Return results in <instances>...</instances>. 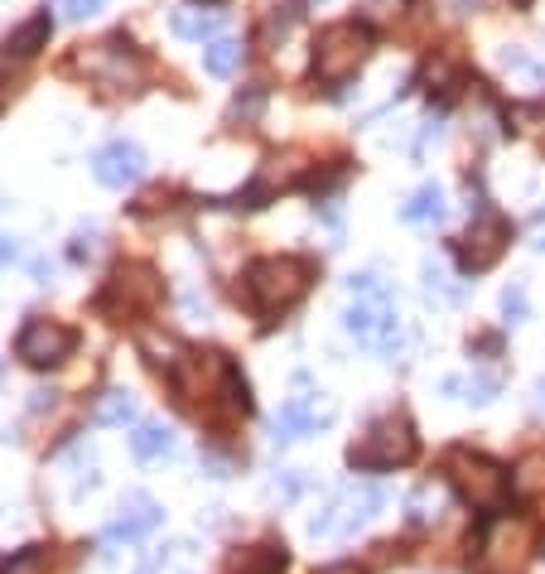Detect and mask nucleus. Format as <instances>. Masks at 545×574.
<instances>
[{
  "label": "nucleus",
  "instance_id": "nucleus-1",
  "mask_svg": "<svg viewBox=\"0 0 545 574\" xmlns=\"http://www.w3.org/2000/svg\"><path fill=\"white\" fill-rule=\"evenodd\" d=\"M314 280H319V266H314L309 256H261V261L247 266L241 290H247L251 309L271 319V314L295 309V304L314 290Z\"/></svg>",
  "mask_w": 545,
  "mask_h": 574
},
{
  "label": "nucleus",
  "instance_id": "nucleus-2",
  "mask_svg": "<svg viewBox=\"0 0 545 574\" xmlns=\"http://www.w3.org/2000/svg\"><path fill=\"white\" fill-rule=\"evenodd\" d=\"M348 309H343V328L357 338L362 348H377L396 362V348H401V319H396L391 290L377 285V275H353L348 280Z\"/></svg>",
  "mask_w": 545,
  "mask_h": 574
},
{
  "label": "nucleus",
  "instance_id": "nucleus-3",
  "mask_svg": "<svg viewBox=\"0 0 545 574\" xmlns=\"http://www.w3.org/2000/svg\"><path fill=\"white\" fill-rule=\"evenodd\" d=\"M164 304V280L155 266L145 261H121L106 285L92 295V309L112 324H140L145 314H155Z\"/></svg>",
  "mask_w": 545,
  "mask_h": 574
},
{
  "label": "nucleus",
  "instance_id": "nucleus-4",
  "mask_svg": "<svg viewBox=\"0 0 545 574\" xmlns=\"http://www.w3.org/2000/svg\"><path fill=\"white\" fill-rule=\"evenodd\" d=\"M372 44H377V40H372V30L362 20L323 24L319 40H314V82H323V88L348 82L372 58Z\"/></svg>",
  "mask_w": 545,
  "mask_h": 574
},
{
  "label": "nucleus",
  "instance_id": "nucleus-5",
  "mask_svg": "<svg viewBox=\"0 0 545 574\" xmlns=\"http://www.w3.org/2000/svg\"><path fill=\"white\" fill-rule=\"evenodd\" d=\"M68 68L88 72L92 82H102V88H112V92H140V82H145V54L126 34H106V40L78 48Z\"/></svg>",
  "mask_w": 545,
  "mask_h": 574
},
{
  "label": "nucleus",
  "instance_id": "nucleus-6",
  "mask_svg": "<svg viewBox=\"0 0 545 574\" xmlns=\"http://www.w3.org/2000/svg\"><path fill=\"white\" fill-rule=\"evenodd\" d=\"M444 479L478 511H498L507 503V493H512V479H507L502 463L488 454H474V449H450L444 454Z\"/></svg>",
  "mask_w": 545,
  "mask_h": 574
},
{
  "label": "nucleus",
  "instance_id": "nucleus-7",
  "mask_svg": "<svg viewBox=\"0 0 545 574\" xmlns=\"http://www.w3.org/2000/svg\"><path fill=\"white\" fill-rule=\"evenodd\" d=\"M416 449H420L416 425H410L406 415H382V420H372L357 444L348 449V463H353L357 473H386V469H396V463L416 459Z\"/></svg>",
  "mask_w": 545,
  "mask_h": 574
},
{
  "label": "nucleus",
  "instance_id": "nucleus-8",
  "mask_svg": "<svg viewBox=\"0 0 545 574\" xmlns=\"http://www.w3.org/2000/svg\"><path fill=\"white\" fill-rule=\"evenodd\" d=\"M382 503H386V493H382L377 483H353V487H343V493H338L333 503L309 521V536H314V541H319V536H338V541H343V536H353L357 527H367V521L377 517Z\"/></svg>",
  "mask_w": 545,
  "mask_h": 574
},
{
  "label": "nucleus",
  "instance_id": "nucleus-9",
  "mask_svg": "<svg viewBox=\"0 0 545 574\" xmlns=\"http://www.w3.org/2000/svg\"><path fill=\"white\" fill-rule=\"evenodd\" d=\"M72 348H78V328H68L58 319H30L15 338V358L34 372L64 368V362L72 358Z\"/></svg>",
  "mask_w": 545,
  "mask_h": 574
},
{
  "label": "nucleus",
  "instance_id": "nucleus-10",
  "mask_svg": "<svg viewBox=\"0 0 545 574\" xmlns=\"http://www.w3.org/2000/svg\"><path fill=\"white\" fill-rule=\"evenodd\" d=\"M507 241H512V223H507L498 207L482 203L474 213V223H468V232H464V241H458V266H464L468 275H482L488 266H498Z\"/></svg>",
  "mask_w": 545,
  "mask_h": 574
},
{
  "label": "nucleus",
  "instance_id": "nucleus-11",
  "mask_svg": "<svg viewBox=\"0 0 545 574\" xmlns=\"http://www.w3.org/2000/svg\"><path fill=\"white\" fill-rule=\"evenodd\" d=\"M92 175H96V184H106V189H126V184H136V179L145 175V155H140V145H130V140H112V145H102V150L92 155Z\"/></svg>",
  "mask_w": 545,
  "mask_h": 574
},
{
  "label": "nucleus",
  "instance_id": "nucleus-12",
  "mask_svg": "<svg viewBox=\"0 0 545 574\" xmlns=\"http://www.w3.org/2000/svg\"><path fill=\"white\" fill-rule=\"evenodd\" d=\"M329 420H333V410L323 406L319 396H295V401H289V406L281 410V420H275V444H289V439H299V435L323 430Z\"/></svg>",
  "mask_w": 545,
  "mask_h": 574
},
{
  "label": "nucleus",
  "instance_id": "nucleus-13",
  "mask_svg": "<svg viewBox=\"0 0 545 574\" xmlns=\"http://www.w3.org/2000/svg\"><path fill=\"white\" fill-rule=\"evenodd\" d=\"M160 521H164L160 503H150L145 493H130L126 503H121V517L106 527V541H140V536H150Z\"/></svg>",
  "mask_w": 545,
  "mask_h": 574
},
{
  "label": "nucleus",
  "instance_id": "nucleus-14",
  "mask_svg": "<svg viewBox=\"0 0 545 574\" xmlns=\"http://www.w3.org/2000/svg\"><path fill=\"white\" fill-rule=\"evenodd\" d=\"M48 34H54V15H48V10H39V15H30V20H24L20 30L5 40V58H15V64L34 58L39 48H48Z\"/></svg>",
  "mask_w": 545,
  "mask_h": 574
},
{
  "label": "nucleus",
  "instance_id": "nucleus-15",
  "mask_svg": "<svg viewBox=\"0 0 545 574\" xmlns=\"http://www.w3.org/2000/svg\"><path fill=\"white\" fill-rule=\"evenodd\" d=\"M92 420L96 425H126V420H136V396H130L126 386H106L102 396L92 401Z\"/></svg>",
  "mask_w": 545,
  "mask_h": 574
},
{
  "label": "nucleus",
  "instance_id": "nucleus-16",
  "mask_svg": "<svg viewBox=\"0 0 545 574\" xmlns=\"http://www.w3.org/2000/svg\"><path fill=\"white\" fill-rule=\"evenodd\" d=\"M130 454H136L140 463L169 459L174 454V430H169V425H140V430L130 435Z\"/></svg>",
  "mask_w": 545,
  "mask_h": 574
},
{
  "label": "nucleus",
  "instance_id": "nucleus-17",
  "mask_svg": "<svg viewBox=\"0 0 545 574\" xmlns=\"http://www.w3.org/2000/svg\"><path fill=\"white\" fill-rule=\"evenodd\" d=\"M169 30H174L179 40H213V34L223 30V10H208V15H203V10H174V15H169Z\"/></svg>",
  "mask_w": 545,
  "mask_h": 574
},
{
  "label": "nucleus",
  "instance_id": "nucleus-18",
  "mask_svg": "<svg viewBox=\"0 0 545 574\" xmlns=\"http://www.w3.org/2000/svg\"><path fill=\"white\" fill-rule=\"evenodd\" d=\"M440 217H444V193H440V184L416 189V193H410V203L401 207V223H410V227L440 223Z\"/></svg>",
  "mask_w": 545,
  "mask_h": 574
},
{
  "label": "nucleus",
  "instance_id": "nucleus-19",
  "mask_svg": "<svg viewBox=\"0 0 545 574\" xmlns=\"http://www.w3.org/2000/svg\"><path fill=\"white\" fill-rule=\"evenodd\" d=\"M237 574H285V545H275V541L251 545V551L237 560Z\"/></svg>",
  "mask_w": 545,
  "mask_h": 574
},
{
  "label": "nucleus",
  "instance_id": "nucleus-20",
  "mask_svg": "<svg viewBox=\"0 0 545 574\" xmlns=\"http://www.w3.org/2000/svg\"><path fill=\"white\" fill-rule=\"evenodd\" d=\"M54 555L48 545H24V551H10V560H0V574H48Z\"/></svg>",
  "mask_w": 545,
  "mask_h": 574
},
{
  "label": "nucleus",
  "instance_id": "nucleus-21",
  "mask_svg": "<svg viewBox=\"0 0 545 574\" xmlns=\"http://www.w3.org/2000/svg\"><path fill=\"white\" fill-rule=\"evenodd\" d=\"M241 64V44L237 40H213L208 48H203V68L213 72V78H227V72H237Z\"/></svg>",
  "mask_w": 545,
  "mask_h": 574
},
{
  "label": "nucleus",
  "instance_id": "nucleus-22",
  "mask_svg": "<svg viewBox=\"0 0 545 574\" xmlns=\"http://www.w3.org/2000/svg\"><path fill=\"white\" fill-rule=\"evenodd\" d=\"M299 15H305V0H275L271 5V20H265V40H285L289 30L299 24Z\"/></svg>",
  "mask_w": 545,
  "mask_h": 574
},
{
  "label": "nucleus",
  "instance_id": "nucleus-23",
  "mask_svg": "<svg viewBox=\"0 0 545 574\" xmlns=\"http://www.w3.org/2000/svg\"><path fill=\"white\" fill-rule=\"evenodd\" d=\"M261 106H265V88H247L232 106H227V126H237V121L241 126H251V121L261 116Z\"/></svg>",
  "mask_w": 545,
  "mask_h": 574
},
{
  "label": "nucleus",
  "instance_id": "nucleus-24",
  "mask_svg": "<svg viewBox=\"0 0 545 574\" xmlns=\"http://www.w3.org/2000/svg\"><path fill=\"white\" fill-rule=\"evenodd\" d=\"M454 396V391H464L458 401H474V406H488L492 401V391H498V376H464V382H450L444 386Z\"/></svg>",
  "mask_w": 545,
  "mask_h": 574
},
{
  "label": "nucleus",
  "instance_id": "nucleus-25",
  "mask_svg": "<svg viewBox=\"0 0 545 574\" xmlns=\"http://www.w3.org/2000/svg\"><path fill=\"white\" fill-rule=\"evenodd\" d=\"M545 487V454H531L512 479V493H541Z\"/></svg>",
  "mask_w": 545,
  "mask_h": 574
},
{
  "label": "nucleus",
  "instance_id": "nucleus-26",
  "mask_svg": "<svg viewBox=\"0 0 545 574\" xmlns=\"http://www.w3.org/2000/svg\"><path fill=\"white\" fill-rule=\"evenodd\" d=\"M425 295H430L434 304H458V295H464V290L450 285V275H444V271L425 266Z\"/></svg>",
  "mask_w": 545,
  "mask_h": 574
},
{
  "label": "nucleus",
  "instance_id": "nucleus-27",
  "mask_svg": "<svg viewBox=\"0 0 545 574\" xmlns=\"http://www.w3.org/2000/svg\"><path fill=\"white\" fill-rule=\"evenodd\" d=\"M502 314H507L512 324H522V319H526V290H522V285H512V290L502 295Z\"/></svg>",
  "mask_w": 545,
  "mask_h": 574
},
{
  "label": "nucleus",
  "instance_id": "nucleus-28",
  "mask_svg": "<svg viewBox=\"0 0 545 574\" xmlns=\"http://www.w3.org/2000/svg\"><path fill=\"white\" fill-rule=\"evenodd\" d=\"M106 0H64V20H92Z\"/></svg>",
  "mask_w": 545,
  "mask_h": 574
},
{
  "label": "nucleus",
  "instance_id": "nucleus-29",
  "mask_svg": "<svg viewBox=\"0 0 545 574\" xmlns=\"http://www.w3.org/2000/svg\"><path fill=\"white\" fill-rule=\"evenodd\" d=\"M319 574H362V570H357V565H348V560H343V565H323Z\"/></svg>",
  "mask_w": 545,
  "mask_h": 574
},
{
  "label": "nucleus",
  "instance_id": "nucleus-30",
  "mask_svg": "<svg viewBox=\"0 0 545 574\" xmlns=\"http://www.w3.org/2000/svg\"><path fill=\"white\" fill-rule=\"evenodd\" d=\"M536 401H541V410H545V382L536 386Z\"/></svg>",
  "mask_w": 545,
  "mask_h": 574
},
{
  "label": "nucleus",
  "instance_id": "nucleus-31",
  "mask_svg": "<svg viewBox=\"0 0 545 574\" xmlns=\"http://www.w3.org/2000/svg\"><path fill=\"white\" fill-rule=\"evenodd\" d=\"M193 5H223V0H193Z\"/></svg>",
  "mask_w": 545,
  "mask_h": 574
},
{
  "label": "nucleus",
  "instance_id": "nucleus-32",
  "mask_svg": "<svg viewBox=\"0 0 545 574\" xmlns=\"http://www.w3.org/2000/svg\"><path fill=\"white\" fill-rule=\"evenodd\" d=\"M0 112H5V82H0Z\"/></svg>",
  "mask_w": 545,
  "mask_h": 574
},
{
  "label": "nucleus",
  "instance_id": "nucleus-33",
  "mask_svg": "<svg viewBox=\"0 0 545 574\" xmlns=\"http://www.w3.org/2000/svg\"><path fill=\"white\" fill-rule=\"evenodd\" d=\"M0 382H5V362H0Z\"/></svg>",
  "mask_w": 545,
  "mask_h": 574
},
{
  "label": "nucleus",
  "instance_id": "nucleus-34",
  "mask_svg": "<svg viewBox=\"0 0 545 574\" xmlns=\"http://www.w3.org/2000/svg\"><path fill=\"white\" fill-rule=\"evenodd\" d=\"M536 247H541V251H545V237H541V241H536Z\"/></svg>",
  "mask_w": 545,
  "mask_h": 574
}]
</instances>
